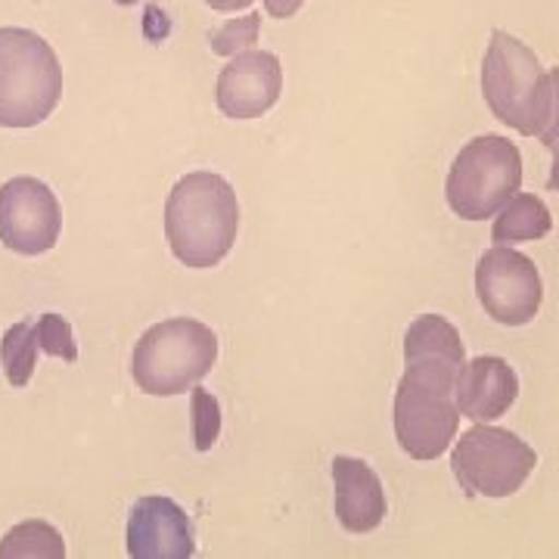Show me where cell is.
Returning a JSON list of instances; mask_svg holds the SVG:
<instances>
[{
  "label": "cell",
  "instance_id": "obj_1",
  "mask_svg": "<svg viewBox=\"0 0 559 559\" xmlns=\"http://www.w3.org/2000/svg\"><path fill=\"white\" fill-rule=\"evenodd\" d=\"M481 97L491 116L522 138L557 146V72L544 69L538 53L503 28L491 32L481 60Z\"/></svg>",
  "mask_w": 559,
  "mask_h": 559
},
{
  "label": "cell",
  "instance_id": "obj_2",
  "mask_svg": "<svg viewBox=\"0 0 559 559\" xmlns=\"http://www.w3.org/2000/svg\"><path fill=\"white\" fill-rule=\"evenodd\" d=\"M240 230V202L230 180L215 171H190L165 202V240L171 255L193 271L215 267L230 255Z\"/></svg>",
  "mask_w": 559,
  "mask_h": 559
},
{
  "label": "cell",
  "instance_id": "obj_3",
  "mask_svg": "<svg viewBox=\"0 0 559 559\" xmlns=\"http://www.w3.org/2000/svg\"><path fill=\"white\" fill-rule=\"evenodd\" d=\"M460 360L419 355L407 360V370L395 392V439L414 460H439L457 439L460 411L454 404V380Z\"/></svg>",
  "mask_w": 559,
  "mask_h": 559
},
{
  "label": "cell",
  "instance_id": "obj_4",
  "mask_svg": "<svg viewBox=\"0 0 559 559\" xmlns=\"http://www.w3.org/2000/svg\"><path fill=\"white\" fill-rule=\"evenodd\" d=\"M62 100L57 50L32 28H0V128H38Z\"/></svg>",
  "mask_w": 559,
  "mask_h": 559
},
{
  "label": "cell",
  "instance_id": "obj_5",
  "mask_svg": "<svg viewBox=\"0 0 559 559\" xmlns=\"http://www.w3.org/2000/svg\"><path fill=\"white\" fill-rule=\"evenodd\" d=\"M218 360V336L193 318L153 323L134 345L131 377L143 395L171 399L202 382Z\"/></svg>",
  "mask_w": 559,
  "mask_h": 559
},
{
  "label": "cell",
  "instance_id": "obj_6",
  "mask_svg": "<svg viewBox=\"0 0 559 559\" xmlns=\"http://www.w3.org/2000/svg\"><path fill=\"white\" fill-rule=\"evenodd\" d=\"M522 190V153L500 134L473 138L460 150L444 180L451 212L463 221L495 218L498 209Z\"/></svg>",
  "mask_w": 559,
  "mask_h": 559
},
{
  "label": "cell",
  "instance_id": "obj_7",
  "mask_svg": "<svg viewBox=\"0 0 559 559\" xmlns=\"http://www.w3.org/2000/svg\"><path fill=\"white\" fill-rule=\"evenodd\" d=\"M538 466V454L516 432L476 423L463 432L451 454V469L457 481L479 498H510L516 495Z\"/></svg>",
  "mask_w": 559,
  "mask_h": 559
},
{
  "label": "cell",
  "instance_id": "obj_8",
  "mask_svg": "<svg viewBox=\"0 0 559 559\" xmlns=\"http://www.w3.org/2000/svg\"><path fill=\"white\" fill-rule=\"evenodd\" d=\"M476 293L485 314L500 326H525L538 318L544 280L535 261L510 246L488 249L476 264Z\"/></svg>",
  "mask_w": 559,
  "mask_h": 559
},
{
  "label": "cell",
  "instance_id": "obj_9",
  "mask_svg": "<svg viewBox=\"0 0 559 559\" xmlns=\"http://www.w3.org/2000/svg\"><path fill=\"white\" fill-rule=\"evenodd\" d=\"M62 234V209L57 193L38 178L7 180L0 187V242L16 255H44Z\"/></svg>",
  "mask_w": 559,
  "mask_h": 559
},
{
  "label": "cell",
  "instance_id": "obj_10",
  "mask_svg": "<svg viewBox=\"0 0 559 559\" xmlns=\"http://www.w3.org/2000/svg\"><path fill=\"white\" fill-rule=\"evenodd\" d=\"M280 94H283L280 57L255 47L234 53L230 62L221 69L218 87H215L218 109L234 121L261 119L267 109H274Z\"/></svg>",
  "mask_w": 559,
  "mask_h": 559
},
{
  "label": "cell",
  "instance_id": "obj_11",
  "mask_svg": "<svg viewBox=\"0 0 559 559\" xmlns=\"http://www.w3.org/2000/svg\"><path fill=\"white\" fill-rule=\"evenodd\" d=\"M193 554H197V528L180 503L162 495H150L131 507L128 557L187 559Z\"/></svg>",
  "mask_w": 559,
  "mask_h": 559
},
{
  "label": "cell",
  "instance_id": "obj_12",
  "mask_svg": "<svg viewBox=\"0 0 559 559\" xmlns=\"http://www.w3.org/2000/svg\"><path fill=\"white\" fill-rule=\"evenodd\" d=\"M520 399V377L503 358L479 355L463 360L457 380H454V404L460 417L473 423H491L503 417Z\"/></svg>",
  "mask_w": 559,
  "mask_h": 559
},
{
  "label": "cell",
  "instance_id": "obj_13",
  "mask_svg": "<svg viewBox=\"0 0 559 559\" xmlns=\"http://www.w3.org/2000/svg\"><path fill=\"white\" fill-rule=\"evenodd\" d=\"M330 473H333L336 516H340L342 528L352 535H367V532L380 528L389 503H385L380 476L370 469V463L340 454L330 463Z\"/></svg>",
  "mask_w": 559,
  "mask_h": 559
},
{
  "label": "cell",
  "instance_id": "obj_14",
  "mask_svg": "<svg viewBox=\"0 0 559 559\" xmlns=\"http://www.w3.org/2000/svg\"><path fill=\"white\" fill-rule=\"evenodd\" d=\"M550 230H554V215L544 205V200L535 193H513L498 209L491 240L498 246H513V242L544 240Z\"/></svg>",
  "mask_w": 559,
  "mask_h": 559
},
{
  "label": "cell",
  "instance_id": "obj_15",
  "mask_svg": "<svg viewBox=\"0 0 559 559\" xmlns=\"http://www.w3.org/2000/svg\"><path fill=\"white\" fill-rule=\"evenodd\" d=\"M419 355H439V358L463 364L466 352H463L457 326L451 320L439 318V314H423V318L414 320L404 333V360L419 358Z\"/></svg>",
  "mask_w": 559,
  "mask_h": 559
},
{
  "label": "cell",
  "instance_id": "obj_16",
  "mask_svg": "<svg viewBox=\"0 0 559 559\" xmlns=\"http://www.w3.org/2000/svg\"><path fill=\"white\" fill-rule=\"evenodd\" d=\"M38 326L35 320H20L13 323L3 340H0V364H3V377L13 389H25L32 377H35V367H38Z\"/></svg>",
  "mask_w": 559,
  "mask_h": 559
},
{
  "label": "cell",
  "instance_id": "obj_17",
  "mask_svg": "<svg viewBox=\"0 0 559 559\" xmlns=\"http://www.w3.org/2000/svg\"><path fill=\"white\" fill-rule=\"evenodd\" d=\"M0 557H66V540L50 522L28 520L3 535Z\"/></svg>",
  "mask_w": 559,
  "mask_h": 559
},
{
  "label": "cell",
  "instance_id": "obj_18",
  "mask_svg": "<svg viewBox=\"0 0 559 559\" xmlns=\"http://www.w3.org/2000/svg\"><path fill=\"white\" fill-rule=\"evenodd\" d=\"M261 35V16L259 13H246L240 20H227L221 25L218 32L209 35V47L212 53L218 57H234V53H242L249 47L259 44Z\"/></svg>",
  "mask_w": 559,
  "mask_h": 559
},
{
  "label": "cell",
  "instance_id": "obj_19",
  "mask_svg": "<svg viewBox=\"0 0 559 559\" xmlns=\"http://www.w3.org/2000/svg\"><path fill=\"white\" fill-rule=\"evenodd\" d=\"M38 326L40 352L50 355V358H62L66 364H75L79 360V345H75V333H72V323L60 314H40L35 320Z\"/></svg>",
  "mask_w": 559,
  "mask_h": 559
},
{
  "label": "cell",
  "instance_id": "obj_20",
  "mask_svg": "<svg viewBox=\"0 0 559 559\" xmlns=\"http://www.w3.org/2000/svg\"><path fill=\"white\" fill-rule=\"evenodd\" d=\"M221 436V404L212 392L193 385V441L197 451H212Z\"/></svg>",
  "mask_w": 559,
  "mask_h": 559
},
{
  "label": "cell",
  "instance_id": "obj_21",
  "mask_svg": "<svg viewBox=\"0 0 559 559\" xmlns=\"http://www.w3.org/2000/svg\"><path fill=\"white\" fill-rule=\"evenodd\" d=\"M261 3H264L267 16H274V20H293L305 7V0H261Z\"/></svg>",
  "mask_w": 559,
  "mask_h": 559
},
{
  "label": "cell",
  "instance_id": "obj_22",
  "mask_svg": "<svg viewBox=\"0 0 559 559\" xmlns=\"http://www.w3.org/2000/svg\"><path fill=\"white\" fill-rule=\"evenodd\" d=\"M205 7L218 10V13H237V10H249L252 0H202Z\"/></svg>",
  "mask_w": 559,
  "mask_h": 559
},
{
  "label": "cell",
  "instance_id": "obj_23",
  "mask_svg": "<svg viewBox=\"0 0 559 559\" xmlns=\"http://www.w3.org/2000/svg\"><path fill=\"white\" fill-rule=\"evenodd\" d=\"M112 3H119V7H134L140 0H112Z\"/></svg>",
  "mask_w": 559,
  "mask_h": 559
}]
</instances>
